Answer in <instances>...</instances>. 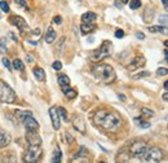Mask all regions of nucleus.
<instances>
[{
	"instance_id": "obj_15",
	"label": "nucleus",
	"mask_w": 168,
	"mask_h": 163,
	"mask_svg": "<svg viewBox=\"0 0 168 163\" xmlns=\"http://www.w3.org/2000/svg\"><path fill=\"white\" fill-rule=\"evenodd\" d=\"M153 18H154V9L151 7H146L145 8V11H144V14H142V20H144V22H146V23H150L153 21Z\"/></svg>"
},
{
	"instance_id": "obj_23",
	"label": "nucleus",
	"mask_w": 168,
	"mask_h": 163,
	"mask_svg": "<svg viewBox=\"0 0 168 163\" xmlns=\"http://www.w3.org/2000/svg\"><path fill=\"white\" fill-rule=\"evenodd\" d=\"M57 80H58V84L61 85V87H64V85H70V79H69V76H66L65 74L58 75Z\"/></svg>"
},
{
	"instance_id": "obj_11",
	"label": "nucleus",
	"mask_w": 168,
	"mask_h": 163,
	"mask_svg": "<svg viewBox=\"0 0 168 163\" xmlns=\"http://www.w3.org/2000/svg\"><path fill=\"white\" fill-rule=\"evenodd\" d=\"M26 141L29 145H41V139L38 135V131H27L26 132Z\"/></svg>"
},
{
	"instance_id": "obj_38",
	"label": "nucleus",
	"mask_w": 168,
	"mask_h": 163,
	"mask_svg": "<svg viewBox=\"0 0 168 163\" xmlns=\"http://www.w3.org/2000/svg\"><path fill=\"white\" fill-rule=\"evenodd\" d=\"M115 36H117L118 39L124 38V31H123V30H117V31H115Z\"/></svg>"
},
{
	"instance_id": "obj_21",
	"label": "nucleus",
	"mask_w": 168,
	"mask_h": 163,
	"mask_svg": "<svg viewBox=\"0 0 168 163\" xmlns=\"http://www.w3.org/2000/svg\"><path fill=\"white\" fill-rule=\"evenodd\" d=\"M61 158H62V153H61V150L58 149V148H56L55 149V151H53V154H52V158H50V162L52 163H60L61 162Z\"/></svg>"
},
{
	"instance_id": "obj_3",
	"label": "nucleus",
	"mask_w": 168,
	"mask_h": 163,
	"mask_svg": "<svg viewBox=\"0 0 168 163\" xmlns=\"http://www.w3.org/2000/svg\"><path fill=\"white\" fill-rule=\"evenodd\" d=\"M111 50H113V44H111V41L105 40V41L102 43V46L92 53V56H91V61H93V62H100L101 60H103V58H106L108 56L111 55Z\"/></svg>"
},
{
	"instance_id": "obj_22",
	"label": "nucleus",
	"mask_w": 168,
	"mask_h": 163,
	"mask_svg": "<svg viewBox=\"0 0 168 163\" xmlns=\"http://www.w3.org/2000/svg\"><path fill=\"white\" fill-rule=\"evenodd\" d=\"M62 91H64V93H65V95H66L69 98H75V97H76V91L71 89V88L69 87V85H64Z\"/></svg>"
},
{
	"instance_id": "obj_28",
	"label": "nucleus",
	"mask_w": 168,
	"mask_h": 163,
	"mask_svg": "<svg viewBox=\"0 0 168 163\" xmlns=\"http://www.w3.org/2000/svg\"><path fill=\"white\" fill-rule=\"evenodd\" d=\"M135 122L141 127V128H150V123L149 122H145V121H140V118H135Z\"/></svg>"
},
{
	"instance_id": "obj_2",
	"label": "nucleus",
	"mask_w": 168,
	"mask_h": 163,
	"mask_svg": "<svg viewBox=\"0 0 168 163\" xmlns=\"http://www.w3.org/2000/svg\"><path fill=\"white\" fill-rule=\"evenodd\" d=\"M92 73H93V75L96 76L97 80H100V82H102V83H105V84L113 83L114 80H115V78H117L115 70H114V69H113L110 65H105V64H103V65L98 64V65L93 66Z\"/></svg>"
},
{
	"instance_id": "obj_36",
	"label": "nucleus",
	"mask_w": 168,
	"mask_h": 163,
	"mask_svg": "<svg viewBox=\"0 0 168 163\" xmlns=\"http://www.w3.org/2000/svg\"><path fill=\"white\" fill-rule=\"evenodd\" d=\"M150 75V73L149 71H144V73H140V74H137L133 79H140V78H145V76H149Z\"/></svg>"
},
{
	"instance_id": "obj_6",
	"label": "nucleus",
	"mask_w": 168,
	"mask_h": 163,
	"mask_svg": "<svg viewBox=\"0 0 168 163\" xmlns=\"http://www.w3.org/2000/svg\"><path fill=\"white\" fill-rule=\"evenodd\" d=\"M147 145L144 142V141H136L131 145V148H129V153H131V156L133 157V158H137L138 161H142L144 156H145V153L147 150Z\"/></svg>"
},
{
	"instance_id": "obj_31",
	"label": "nucleus",
	"mask_w": 168,
	"mask_h": 163,
	"mask_svg": "<svg viewBox=\"0 0 168 163\" xmlns=\"http://www.w3.org/2000/svg\"><path fill=\"white\" fill-rule=\"evenodd\" d=\"M131 9H138V8L141 7V0H131Z\"/></svg>"
},
{
	"instance_id": "obj_48",
	"label": "nucleus",
	"mask_w": 168,
	"mask_h": 163,
	"mask_svg": "<svg viewBox=\"0 0 168 163\" xmlns=\"http://www.w3.org/2000/svg\"><path fill=\"white\" fill-rule=\"evenodd\" d=\"M29 43H30V44H32V46H38V41H32V40H29Z\"/></svg>"
},
{
	"instance_id": "obj_41",
	"label": "nucleus",
	"mask_w": 168,
	"mask_h": 163,
	"mask_svg": "<svg viewBox=\"0 0 168 163\" xmlns=\"http://www.w3.org/2000/svg\"><path fill=\"white\" fill-rule=\"evenodd\" d=\"M136 38H137V39H141V40H142V39H145V35H144L142 32H137V34H136Z\"/></svg>"
},
{
	"instance_id": "obj_32",
	"label": "nucleus",
	"mask_w": 168,
	"mask_h": 163,
	"mask_svg": "<svg viewBox=\"0 0 168 163\" xmlns=\"http://www.w3.org/2000/svg\"><path fill=\"white\" fill-rule=\"evenodd\" d=\"M167 73H168V71H167L166 67H159L158 70H156V75H158V76H166Z\"/></svg>"
},
{
	"instance_id": "obj_52",
	"label": "nucleus",
	"mask_w": 168,
	"mask_h": 163,
	"mask_svg": "<svg viewBox=\"0 0 168 163\" xmlns=\"http://www.w3.org/2000/svg\"><path fill=\"white\" fill-rule=\"evenodd\" d=\"M0 18H2V16H0Z\"/></svg>"
},
{
	"instance_id": "obj_18",
	"label": "nucleus",
	"mask_w": 168,
	"mask_h": 163,
	"mask_svg": "<svg viewBox=\"0 0 168 163\" xmlns=\"http://www.w3.org/2000/svg\"><path fill=\"white\" fill-rule=\"evenodd\" d=\"M32 73L35 75V78H36L39 82H44V80H46V71H44L41 67H35L34 70H32Z\"/></svg>"
},
{
	"instance_id": "obj_26",
	"label": "nucleus",
	"mask_w": 168,
	"mask_h": 163,
	"mask_svg": "<svg viewBox=\"0 0 168 163\" xmlns=\"http://www.w3.org/2000/svg\"><path fill=\"white\" fill-rule=\"evenodd\" d=\"M150 32H167V26H151L149 27Z\"/></svg>"
},
{
	"instance_id": "obj_44",
	"label": "nucleus",
	"mask_w": 168,
	"mask_h": 163,
	"mask_svg": "<svg viewBox=\"0 0 168 163\" xmlns=\"http://www.w3.org/2000/svg\"><path fill=\"white\" fill-rule=\"evenodd\" d=\"M162 3H163L164 9H167V7H168V0H162Z\"/></svg>"
},
{
	"instance_id": "obj_20",
	"label": "nucleus",
	"mask_w": 168,
	"mask_h": 163,
	"mask_svg": "<svg viewBox=\"0 0 168 163\" xmlns=\"http://www.w3.org/2000/svg\"><path fill=\"white\" fill-rule=\"evenodd\" d=\"M80 30H82L83 34H89V32L96 30V26H94V25H92V22H89V23H88V22L84 23L83 22V25H80Z\"/></svg>"
},
{
	"instance_id": "obj_25",
	"label": "nucleus",
	"mask_w": 168,
	"mask_h": 163,
	"mask_svg": "<svg viewBox=\"0 0 168 163\" xmlns=\"http://www.w3.org/2000/svg\"><path fill=\"white\" fill-rule=\"evenodd\" d=\"M141 114H142L145 118H153L154 117V111L149 108H142L141 109Z\"/></svg>"
},
{
	"instance_id": "obj_10",
	"label": "nucleus",
	"mask_w": 168,
	"mask_h": 163,
	"mask_svg": "<svg viewBox=\"0 0 168 163\" xmlns=\"http://www.w3.org/2000/svg\"><path fill=\"white\" fill-rule=\"evenodd\" d=\"M9 22H11V25H13V26L18 27L20 31H25L26 29H27V23H26V21L20 16H12L9 18Z\"/></svg>"
},
{
	"instance_id": "obj_24",
	"label": "nucleus",
	"mask_w": 168,
	"mask_h": 163,
	"mask_svg": "<svg viewBox=\"0 0 168 163\" xmlns=\"http://www.w3.org/2000/svg\"><path fill=\"white\" fill-rule=\"evenodd\" d=\"M17 71H23L25 70V65H23V62L21 61L20 58H16L14 61H13V65H12Z\"/></svg>"
},
{
	"instance_id": "obj_14",
	"label": "nucleus",
	"mask_w": 168,
	"mask_h": 163,
	"mask_svg": "<svg viewBox=\"0 0 168 163\" xmlns=\"http://www.w3.org/2000/svg\"><path fill=\"white\" fill-rule=\"evenodd\" d=\"M71 162H88V151L84 146L80 148V151H79L76 156H74Z\"/></svg>"
},
{
	"instance_id": "obj_4",
	"label": "nucleus",
	"mask_w": 168,
	"mask_h": 163,
	"mask_svg": "<svg viewBox=\"0 0 168 163\" xmlns=\"http://www.w3.org/2000/svg\"><path fill=\"white\" fill-rule=\"evenodd\" d=\"M16 92L4 80H0V101L5 104H13L16 101Z\"/></svg>"
},
{
	"instance_id": "obj_47",
	"label": "nucleus",
	"mask_w": 168,
	"mask_h": 163,
	"mask_svg": "<svg viewBox=\"0 0 168 163\" xmlns=\"http://www.w3.org/2000/svg\"><path fill=\"white\" fill-rule=\"evenodd\" d=\"M163 100H164V101H167V100H168V93H167V92L163 95Z\"/></svg>"
},
{
	"instance_id": "obj_49",
	"label": "nucleus",
	"mask_w": 168,
	"mask_h": 163,
	"mask_svg": "<svg viewBox=\"0 0 168 163\" xmlns=\"http://www.w3.org/2000/svg\"><path fill=\"white\" fill-rule=\"evenodd\" d=\"M118 97H119V98H120L122 101H124V100H126V96H124V95H119Z\"/></svg>"
},
{
	"instance_id": "obj_13",
	"label": "nucleus",
	"mask_w": 168,
	"mask_h": 163,
	"mask_svg": "<svg viewBox=\"0 0 168 163\" xmlns=\"http://www.w3.org/2000/svg\"><path fill=\"white\" fill-rule=\"evenodd\" d=\"M73 126L75 130H78L80 133H85V123L82 117H75L73 119Z\"/></svg>"
},
{
	"instance_id": "obj_37",
	"label": "nucleus",
	"mask_w": 168,
	"mask_h": 163,
	"mask_svg": "<svg viewBox=\"0 0 168 163\" xmlns=\"http://www.w3.org/2000/svg\"><path fill=\"white\" fill-rule=\"evenodd\" d=\"M65 136H66V142H67V144H70V142H73V141H74V137H73V135H71V133L66 132V133H65Z\"/></svg>"
},
{
	"instance_id": "obj_16",
	"label": "nucleus",
	"mask_w": 168,
	"mask_h": 163,
	"mask_svg": "<svg viewBox=\"0 0 168 163\" xmlns=\"http://www.w3.org/2000/svg\"><path fill=\"white\" fill-rule=\"evenodd\" d=\"M56 38H57V34H56V31L53 30V27H50V26H49V27L47 29L46 38H44V39H46V41L48 43V44H52V43L56 40Z\"/></svg>"
},
{
	"instance_id": "obj_9",
	"label": "nucleus",
	"mask_w": 168,
	"mask_h": 163,
	"mask_svg": "<svg viewBox=\"0 0 168 163\" xmlns=\"http://www.w3.org/2000/svg\"><path fill=\"white\" fill-rule=\"evenodd\" d=\"M49 115L52 118V126L55 130H60V126H61V117L58 114V110L56 106H52L49 109Z\"/></svg>"
},
{
	"instance_id": "obj_42",
	"label": "nucleus",
	"mask_w": 168,
	"mask_h": 163,
	"mask_svg": "<svg viewBox=\"0 0 168 163\" xmlns=\"http://www.w3.org/2000/svg\"><path fill=\"white\" fill-rule=\"evenodd\" d=\"M32 34H34V36H38V38H39V35H40V29H35V30L32 31Z\"/></svg>"
},
{
	"instance_id": "obj_43",
	"label": "nucleus",
	"mask_w": 168,
	"mask_h": 163,
	"mask_svg": "<svg viewBox=\"0 0 168 163\" xmlns=\"http://www.w3.org/2000/svg\"><path fill=\"white\" fill-rule=\"evenodd\" d=\"M9 36H11V38H12V39H13L14 41H18V39H17V36L14 35V34H13V32H9Z\"/></svg>"
},
{
	"instance_id": "obj_51",
	"label": "nucleus",
	"mask_w": 168,
	"mask_h": 163,
	"mask_svg": "<svg viewBox=\"0 0 168 163\" xmlns=\"http://www.w3.org/2000/svg\"><path fill=\"white\" fill-rule=\"evenodd\" d=\"M129 2V0H122V3H124V4H127Z\"/></svg>"
},
{
	"instance_id": "obj_8",
	"label": "nucleus",
	"mask_w": 168,
	"mask_h": 163,
	"mask_svg": "<svg viewBox=\"0 0 168 163\" xmlns=\"http://www.w3.org/2000/svg\"><path fill=\"white\" fill-rule=\"evenodd\" d=\"M22 124L26 128V131H38L39 130V123L35 121V118H32V115H27L22 119Z\"/></svg>"
},
{
	"instance_id": "obj_30",
	"label": "nucleus",
	"mask_w": 168,
	"mask_h": 163,
	"mask_svg": "<svg viewBox=\"0 0 168 163\" xmlns=\"http://www.w3.org/2000/svg\"><path fill=\"white\" fill-rule=\"evenodd\" d=\"M57 110H58V114H60V117L62 118L65 122H67L69 119H67V113H66V110H65L64 108H61V106H60V108H57Z\"/></svg>"
},
{
	"instance_id": "obj_17",
	"label": "nucleus",
	"mask_w": 168,
	"mask_h": 163,
	"mask_svg": "<svg viewBox=\"0 0 168 163\" xmlns=\"http://www.w3.org/2000/svg\"><path fill=\"white\" fill-rule=\"evenodd\" d=\"M9 142H11V136H9V133L0 130V148L7 146V145L9 144Z\"/></svg>"
},
{
	"instance_id": "obj_40",
	"label": "nucleus",
	"mask_w": 168,
	"mask_h": 163,
	"mask_svg": "<svg viewBox=\"0 0 168 163\" xmlns=\"http://www.w3.org/2000/svg\"><path fill=\"white\" fill-rule=\"evenodd\" d=\"M53 21H55V23H57V25H60V23H62V18H61L60 16H56L55 18H53Z\"/></svg>"
},
{
	"instance_id": "obj_5",
	"label": "nucleus",
	"mask_w": 168,
	"mask_h": 163,
	"mask_svg": "<svg viewBox=\"0 0 168 163\" xmlns=\"http://www.w3.org/2000/svg\"><path fill=\"white\" fill-rule=\"evenodd\" d=\"M41 156H43V150L40 148V145H30V149L25 154L23 161L27 163H35L40 161Z\"/></svg>"
},
{
	"instance_id": "obj_50",
	"label": "nucleus",
	"mask_w": 168,
	"mask_h": 163,
	"mask_svg": "<svg viewBox=\"0 0 168 163\" xmlns=\"http://www.w3.org/2000/svg\"><path fill=\"white\" fill-rule=\"evenodd\" d=\"M115 4H117V7H118V8H122V5L119 4V2H115Z\"/></svg>"
},
{
	"instance_id": "obj_33",
	"label": "nucleus",
	"mask_w": 168,
	"mask_h": 163,
	"mask_svg": "<svg viewBox=\"0 0 168 163\" xmlns=\"http://www.w3.org/2000/svg\"><path fill=\"white\" fill-rule=\"evenodd\" d=\"M2 61H3V65L8 69V70H12V66H11V62H9V60H8L7 57H3V60H2Z\"/></svg>"
},
{
	"instance_id": "obj_12",
	"label": "nucleus",
	"mask_w": 168,
	"mask_h": 163,
	"mask_svg": "<svg viewBox=\"0 0 168 163\" xmlns=\"http://www.w3.org/2000/svg\"><path fill=\"white\" fill-rule=\"evenodd\" d=\"M145 62H146V60H145L142 56H137V57H135L133 61L129 64L128 69H129L131 71H133V70H136V69H138V67H141V66H144Z\"/></svg>"
},
{
	"instance_id": "obj_46",
	"label": "nucleus",
	"mask_w": 168,
	"mask_h": 163,
	"mask_svg": "<svg viewBox=\"0 0 168 163\" xmlns=\"http://www.w3.org/2000/svg\"><path fill=\"white\" fill-rule=\"evenodd\" d=\"M87 41H88V43H93V41H94V38H92V36H91V38H88Z\"/></svg>"
},
{
	"instance_id": "obj_27",
	"label": "nucleus",
	"mask_w": 168,
	"mask_h": 163,
	"mask_svg": "<svg viewBox=\"0 0 168 163\" xmlns=\"http://www.w3.org/2000/svg\"><path fill=\"white\" fill-rule=\"evenodd\" d=\"M8 43H7V38H2L0 39V53H5L8 49Z\"/></svg>"
},
{
	"instance_id": "obj_39",
	"label": "nucleus",
	"mask_w": 168,
	"mask_h": 163,
	"mask_svg": "<svg viewBox=\"0 0 168 163\" xmlns=\"http://www.w3.org/2000/svg\"><path fill=\"white\" fill-rule=\"evenodd\" d=\"M161 23H163V26H167V14H163L161 16V18H159Z\"/></svg>"
},
{
	"instance_id": "obj_35",
	"label": "nucleus",
	"mask_w": 168,
	"mask_h": 163,
	"mask_svg": "<svg viewBox=\"0 0 168 163\" xmlns=\"http://www.w3.org/2000/svg\"><path fill=\"white\" fill-rule=\"evenodd\" d=\"M14 3L17 7H20V8H26V2L25 0H14Z\"/></svg>"
},
{
	"instance_id": "obj_45",
	"label": "nucleus",
	"mask_w": 168,
	"mask_h": 163,
	"mask_svg": "<svg viewBox=\"0 0 168 163\" xmlns=\"http://www.w3.org/2000/svg\"><path fill=\"white\" fill-rule=\"evenodd\" d=\"M26 58H27V62H32V57H31L30 55H27V56H26Z\"/></svg>"
},
{
	"instance_id": "obj_29",
	"label": "nucleus",
	"mask_w": 168,
	"mask_h": 163,
	"mask_svg": "<svg viewBox=\"0 0 168 163\" xmlns=\"http://www.w3.org/2000/svg\"><path fill=\"white\" fill-rule=\"evenodd\" d=\"M0 9H2L4 13L9 12V4H8V2H5V0H2V2H0Z\"/></svg>"
},
{
	"instance_id": "obj_34",
	"label": "nucleus",
	"mask_w": 168,
	"mask_h": 163,
	"mask_svg": "<svg viewBox=\"0 0 168 163\" xmlns=\"http://www.w3.org/2000/svg\"><path fill=\"white\" fill-rule=\"evenodd\" d=\"M52 67L55 69V70H61V69H62V64H61L60 61H55L53 65H52Z\"/></svg>"
},
{
	"instance_id": "obj_1",
	"label": "nucleus",
	"mask_w": 168,
	"mask_h": 163,
	"mask_svg": "<svg viewBox=\"0 0 168 163\" xmlns=\"http://www.w3.org/2000/svg\"><path fill=\"white\" fill-rule=\"evenodd\" d=\"M94 123L98 127H102L106 131L115 132L122 127V119L114 111L98 110L94 115Z\"/></svg>"
},
{
	"instance_id": "obj_7",
	"label": "nucleus",
	"mask_w": 168,
	"mask_h": 163,
	"mask_svg": "<svg viewBox=\"0 0 168 163\" xmlns=\"http://www.w3.org/2000/svg\"><path fill=\"white\" fill-rule=\"evenodd\" d=\"M163 159V151L159 148H147L145 156L142 158V162H161Z\"/></svg>"
},
{
	"instance_id": "obj_19",
	"label": "nucleus",
	"mask_w": 168,
	"mask_h": 163,
	"mask_svg": "<svg viewBox=\"0 0 168 163\" xmlns=\"http://www.w3.org/2000/svg\"><path fill=\"white\" fill-rule=\"evenodd\" d=\"M96 20H97V14L93 13V12H87V13H84L82 16V21L84 23H87V22H94Z\"/></svg>"
}]
</instances>
